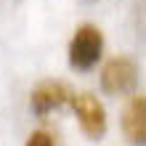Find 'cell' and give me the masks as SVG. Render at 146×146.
Masks as SVG:
<instances>
[{
    "mask_svg": "<svg viewBox=\"0 0 146 146\" xmlns=\"http://www.w3.org/2000/svg\"><path fill=\"white\" fill-rule=\"evenodd\" d=\"M104 53V35L96 24H82L77 27L74 37L69 42V64L77 72H90L101 61Z\"/></svg>",
    "mask_w": 146,
    "mask_h": 146,
    "instance_id": "obj_1",
    "label": "cell"
},
{
    "mask_svg": "<svg viewBox=\"0 0 146 146\" xmlns=\"http://www.w3.org/2000/svg\"><path fill=\"white\" fill-rule=\"evenodd\" d=\"M135 80H138V69L127 56H114L109 58L101 69V88L109 96H122V93H130L135 88Z\"/></svg>",
    "mask_w": 146,
    "mask_h": 146,
    "instance_id": "obj_2",
    "label": "cell"
},
{
    "mask_svg": "<svg viewBox=\"0 0 146 146\" xmlns=\"http://www.w3.org/2000/svg\"><path fill=\"white\" fill-rule=\"evenodd\" d=\"M72 109L77 114L80 130L88 138H101L106 133V109L93 93H77L72 98Z\"/></svg>",
    "mask_w": 146,
    "mask_h": 146,
    "instance_id": "obj_3",
    "label": "cell"
},
{
    "mask_svg": "<svg viewBox=\"0 0 146 146\" xmlns=\"http://www.w3.org/2000/svg\"><path fill=\"white\" fill-rule=\"evenodd\" d=\"M72 98H74V90L64 80H45L32 90L29 104H32V111L37 117H45L50 111L61 109L64 104H72Z\"/></svg>",
    "mask_w": 146,
    "mask_h": 146,
    "instance_id": "obj_4",
    "label": "cell"
},
{
    "mask_svg": "<svg viewBox=\"0 0 146 146\" xmlns=\"http://www.w3.org/2000/svg\"><path fill=\"white\" fill-rule=\"evenodd\" d=\"M122 130L127 135V141L143 146L146 143V98L141 96H133L130 104L125 106V114H122Z\"/></svg>",
    "mask_w": 146,
    "mask_h": 146,
    "instance_id": "obj_5",
    "label": "cell"
},
{
    "mask_svg": "<svg viewBox=\"0 0 146 146\" xmlns=\"http://www.w3.org/2000/svg\"><path fill=\"white\" fill-rule=\"evenodd\" d=\"M27 146H56V143H53V135H50L48 130H35L29 135Z\"/></svg>",
    "mask_w": 146,
    "mask_h": 146,
    "instance_id": "obj_6",
    "label": "cell"
}]
</instances>
